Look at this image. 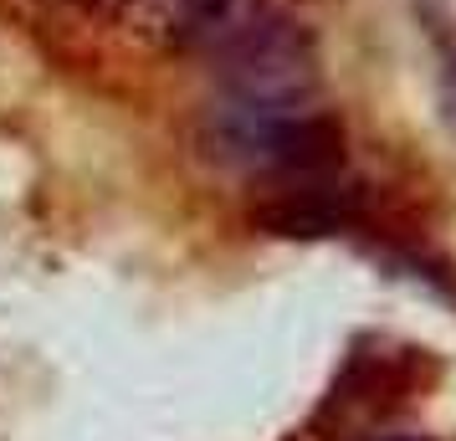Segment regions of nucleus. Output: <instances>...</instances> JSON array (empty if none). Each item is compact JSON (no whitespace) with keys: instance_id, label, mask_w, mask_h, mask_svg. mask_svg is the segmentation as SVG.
I'll return each instance as SVG.
<instances>
[{"instance_id":"nucleus-1","label":"nucleus","mask_w":456,"mask_h":441,"mask_svg":"<svg viewBox=\"0 0 456 441\" xmlns=\"http://www.w3.org/2000/svg\"><path fill=\"white\" fill-rule=\"evenodd\" d=\"M206 144L226 165L262 169L277 180L333 175L344 165V124L329 113H308L303 103L226 98L206 118Z\"/></svg>"},{"instance_id":"nucleus-2","label":"nucleus","mask_w":456,"mask_h":441,"mask_svg":"<svg viewBox=\"0 0 456 441\" xmlns=\"http://www.w3.org/2000/svg\"><path fill=\"white\" fill-rule=\"evenodd\" d=\"M216 67L226 98H256V103H303L318 83L313 37L282 11H267L241 42L216 57Z\"/></svg>"},{"instance_id":"nucleus-3","label":"nucleus","mask_w":456,"mask_h":441,"mask_svg":"<svg viewBox=\"0 0 456 441\" xmlns=\"http://www.w3.org/2000/svg\"><path fill=\"white\" fill-rule=\"evenodd\" d=\"M364 216V190L344 185L338 175H308V180H282V190L251 210V226L282 241H323L359 226Z\"/></svg>"},{"instance_id":"nucleus-4","label":"nucleus","mask_w":456,"mask_h":441,"mask_svg":"<svg viewBox=\"0 0 456 441\" xmlns=\"http://www.w3.org/2000/svg\"><path fill=\"white\" fill-rule=\"evenodd\" d=\"M267 11H272L267 0H175V11H169V42L185 46V52H206L210 62H216Z\"/></svg>"},{"instance_id":"nucleus-5","label":"nucleus","mask_w":456,"mask_h":441,"mask_svg":"<svg viewBox=\"0 0 456 441\" xmlns=\"http://www.w3.org/2000/svg\"><path fill=\"white\" fill-rule=\"evenodd\" d=\"M420 11V26L431 37V52H436V78H441V103H446V118L456 124V31H452V16L441 0H415Z\"/></svg>"},{"instance_id":"nucleus-6","label":"nucleus","mask_w":456,"mask_h":441,"mask_svg":"<svg viewBox=\"0 0 456 441\" xmlns=\"http://www.w3.org/2000/svg\"><path fill=\"white\" fill-rule=\"evenodd\" d=\"M77 5H83V11H124L128 0H77Z\"/></svg>"},{"instance_id":"nucleus-7","label":"nucleus","mask_w":456,"mask_h":441,"mask_svg":"<svg viewBox=\"0 0 456 441\" xmlns=\"http://www.w3.org/2000/svg\"><path fill=\"white\" fill-rule=\"evenodd\" d=\"M370 441H426V437H370Z\"/></svg>"}]
</instances>
